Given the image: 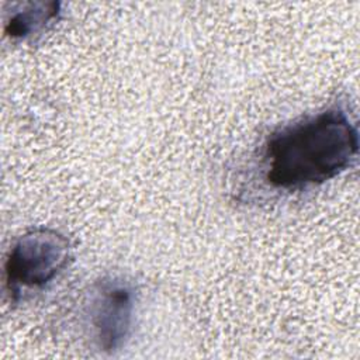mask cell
<instances>
[{"label":"cell","mask_w":360,"mask_h":360,"mask_svg":"<svg viewBox=\"0 0 360 360\" xmlns=\"http://www.w3.org/2000/svg\"><path fill=\"white\" fill-rule=\"evenodd\" d=\"M359 152V132L340 107H329L274 131L264 142L269 184L301 190L322 184L349 169Z\"/></svg>","instance_id":"cell-1"},{"label":"cell","mask_w":360,"mask_h":360,"mask_svg":"<svg viewBox=\"0 0 360 360\" xmlns=\"http://www.w3.org/2000/svg\"><path fill=\"white\" fill-rule=\"evenodd\" d=\"M70 243L49 228H35L21 235L11 246L6 264V285L15 302L27 290L45 287L68 264Z\"/></svg>","instance_id":"cell-2"},{"label":"cell","mask_w":360,"mask_h":360,"mask_svg":"<svg viewBox=\"0 0 360 360\" xmlns=\"http://www.w3.org/2000/svg\"><path fill=\"white\" fill-rule=\"evenodd\" d=\"M135 294L131 284L120 278H104L97 283L89 319L97 346L104 352L118 350L132 326Z\"/></svg>","instance_id":"cell-3"},{"label":"cell","mask_w":360,"mask_h":360,"mask_svg":"<svg viewBox=\"0 0 360 360\" xmlns=\"http://www.w3.org/2000/svg\"><path fill=\"white\" fill-rule=\"evenodd\" d=\"M60 4L56 1H31L13 4L4 22V32L11 39H25L39 34L58 18Z\"/></svg>","instance_id":"cell-4"}]
</instances>
